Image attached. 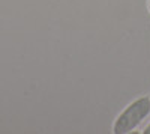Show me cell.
<instances>
[{"label":"cell","instance_id":"obj_1","mask_svg":"<svg viewBox=\"0 0 150 134\" xmlns=\"http://www.w3.org/2000/svg\"><path fill=\"white\" fill-rule=\"evenodd\" d=\"M149 113H150V98L143 96V98L135 100L117 116L114 125H112V133L114 134L131 133L143 122V119L149 116Z\"/></svg>","mask_w":150,"mask_h":134},{"label":"cell","instance_id":"obj_2","mask_svg":"<svg viewBox=\"0 0 150 134\" xmlns=\"http://www.w3.org/2000/svg\"><path fill=\"white\" fill-rule=\"evenodd\" d=\"M143 133H144V134H150V124H149V125L146 127V130H144Z\"/></svg>","mask_w":150,"mask_h":134},{"label":"cell","instance_id":"obj_3","mask_svg":"<svg viewBox=\"0 0 150 134\" xmlns=\"http://www.w3.org/2000/svg\"><path fill=\"white\" fill-rule=\"evenodd\" d=\"M149 11H150V0H149Z\"/></svg>","mask_w":150,"mask_h":134}]
</instances>
